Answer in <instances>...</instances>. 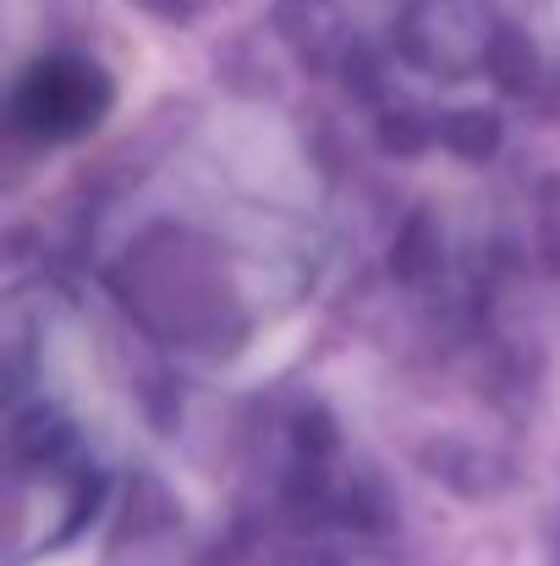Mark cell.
Listing matches in <instances>:
<instances>
[{
    "label": "cell",
    "instance_id": "1",
    "mask_svg": "<svg viewBox=\"0 0 560 566\" xmlns=\"http://www.w3.org/2000/svg\"><path fill=\"white\" fill-rule=\"evenodd\" d=\"M110 105V83L94 61H77V55H44L22 72L17 94H11V116L28 138H44V144H61V138H77L88 133Z\"/></svg>",
    "mask_w": 560,
    "mask_h": 566
}]
</instances>
